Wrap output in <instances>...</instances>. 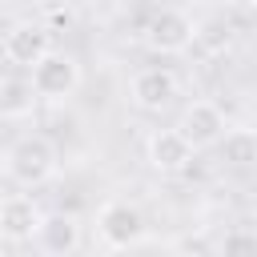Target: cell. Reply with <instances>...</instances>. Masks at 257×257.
<instances>
[{
	"instance_id": "cell-11",
	"label": "cell",
	"mask_w": 257,
	"mask_h": 257,
	"mask_svg": "<svg viewBox=\"0 0 257 257\" xmlns=\"http://www.w3.org/2000/svg\"><path fill=\"white\" fill-rule=\"evenodd\" d=\"M36 88H32V80H24V76H4L0 80V116L4 120H24V116H32V108H36Z\"/></svg>"
},
{
	"instance_id": "cell-12",
	"label": "cell",
	"mask_w": 257,
	"mask_h": 257,
	"mask_svg": "<svg viewBox=\"0 0 257 257\" xmlns=\"http://www.w3.org/2000/svg\"><path fill=\"white\" fill-rule=\"evenodd\" d=\"M221 157L233 165V169H249V165H257V133L253 128H229V133H221Z\"/></svg>"
},
{
	"instance_id": "cell-7",
	"label": "cell",
	"mask_w": 257,
	"mask_h": 257,
	"mask_svg": "<svg viewBox=\"0 0 257 257\" xmlns=\"http://www.w3.org/2000/svg\"><path fill=\"white\" fill-rule=\"evenodd\" d=\"M177 96V76L169 68H145L133 76V104L145 112H161L169 108Z\"/></svg>"
},
{
	"instance_id": "cell-5",
	"label": "cell",
	"mask_w": 257,
	"mask_h": 257,
	"mask_svg": "<svg viewBox=\"0 0 257 257\" xmlns=\"http://www.w3.org/2000/svg\"><path fill=\"white\" fill-rule=\"evenodd\" d=\"M225 128H229V124H225V112H221L213 100H193V104H185V112H181V120H177V133L193 145V153L213 149Z\"/></svg>"
},
{
	"instance_id": "cell-16",
	"label": "cell",
	"mask_w": 257,
	"mask_h": 257,
	"mask_svg": "<svg viewBox=\"0 0 257 257\" xmlns=\"http://www.w3.org/2000/svg\"><path fill=\"white\" fill-rule=\"evenodd\" d=\"M233 4H245V8H257V0H233Z\"/></svg>"
},
{
	"instance_id": "cell-15",
	"label": "cell",
	"mask_w": 257,
	"mask_h": 257,
	"mask_svg": "<svg viewBox=\"0 0 257 257\" xmlns=\"http://www.w3.org/2000/svg\"><path fill=\"white\" fill-rule=\"evenodd\" d=\"M181 249H197V253H209V245H205V241H181Z\"/></svg>"
},
{
	"instance_id": "cell-4",
	"label": "cell",
	"mask_w": 257,
	"mask_h": 257,
	"mask_svg": "<svg viewBox=\"0 0 257 257\" xmlns=\"http://www.w3.org/2000/svg\"><path fill=\"white\" fill-rule=\"evenodd\" d=\"M145 44L161 56H173V52H185L193 44V20L177 8H161L149 16L145 24Z\"/></svg>"
},
{
	"instance_id": "cell-13",
	"label": "cell",
	"mask_w": 257,
	"mask_h": 257,
	"mask_svg": "<svg viewBox=\"0 0 257 257\" xmlns=\"http://www.w3.org/2000/svg\"><path fill=\"white\" fill-rule=\"evenodd\" d=\"M193 40H197V44H205L209 52H225V48L233 44V28H229V20L209 16V20L193 24Z\"/></svg>"
},
{
	"instance_id": "cell-2",
	"label": "cell",
	"mask_w": 257,
	"mask_h": 257,
	"mask_svg": "<svg viewBox=\"0 0 257 257\" xmlns=\"http://www.w3.org/2000/svg\"><path fill=\"white\" fill-rule=\"evenodd\" d=\"M8 173L20 181V185H44L52 173H56V149L44 141V137H20L12 149H8Z\"/></svg>"
},
{
	"instance_id": "cell-10",
	"label": "cell",
	"mask_w": 257,
	"mask_h": 257,
	"mask_svg": "<svg viewBox=\"0 0 257 257\" xmlns=\"http://www.w3.org/2000/svg\"><path fill=\"white\" fill-rule=\"evenodd\" d=\"M36 241H40L44 253H76L80 249V225L72 217H64V213L44 217L40 229H36Z\"/></svg>"
},
{
	"instance_id": "cell-8",
	"label": "cell",
	"mask_w": 257,
	"mask_h": 257,
	"mask_svg": "<svg viewBox=\"0 0 257 257\" xmlns=\"http://www.w3.org/2000/svg\"><path fill=\"white\" fill-rule=\"evenodd\" d=\"M193 161V145L177 128H161L149 137V165L157 173H185Z\"/></svg>"
},
{
	"instance_id": "cell-1",
	"label": "cell",
	"mask_w": 257,
	"mask_h": 257,
	"mask_svg": "<svg viewBox=\"0 0 257 257\" xmlns=\"http://www.w3.org/2000/svg\"><path fill=\"white\" fill-rule=\"evenodd\" d=\"M32 88H36L40 100H68L80 88V64H76V56L48 48L32 64Z\"/></svg>"
},
{
	"instance_id": "cell-14",
	"label": "cell",
	"mask_w": 257,
	"mask_h": 257,
	"mask_svg": "<svg viewBox=\"0 0 257 257\" xmlns=\"http://www.w3.org/2000/svg\"><path fill=\"white\" fill-rule=\"evenodd\" d=\"M221 249H225V253H257V233H245V229H233V233H225V241H221Z\"/></svg>"
},
{
	"instance_id": "cell-9",
	"label": "cell",
	"mask_w": 257,
	"mask_h": 257,
	"mask_svg": "<svg viewBox=\"0 0 257 257\" xmlns=\"http://www.w3.org/2000/svg\"><path fill=\"white\" fill-rule=\"evenodd\" d=\"M40 221H44V213L36 209L32 197H8V201H0V233L8 241H32L36 229H40Z\"/></svg>"
},
{
	"instance_id": "cell-6",
	"label": "cell",
	"mask_w": 257,
	"mask_h": 257,
	"mask_svg": "<svg viewBox=\"0 0 257 257\" xmlns=\"http://www.w3.org/2000/svg\"><path fill=\"white\" fill-rule=\"evenodd\" d=\"M52 32L44 28V24H32V20H24V24H12L8 28V36H4V56L12 60V64H20V68H32L48 48H52V40H48Z\"/></svg>"
},
{
	"instance_id": "cell-3",
	"label": "cell",
	"mask_w": 257,
	"mask_h": 257,
	"mask_svg": "<svg viewBox=\"0 0 257 257\" xmlns=\"http://www.w3.org/2000/svg\"><path fill=\"white\" fill-rule=\"evenodd\" d=\"M96 233H100V241L108 249H133L145 237V217L128 201H108L96 213Z\"/></svg>"
}]
</instances>
